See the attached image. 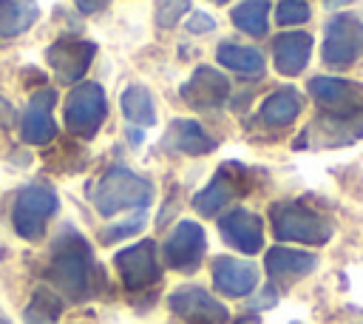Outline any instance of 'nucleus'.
Here are the masks:
<instances>
[{
    "instance_id": "1",
    "label": "nucleus",
    "mask_w": 363,
    "mask_h": 324,
    "mask_svg": "<svg viewBox=\"0 0 363 324\" xmlns=\"http://www.w3.org/2000/svg\"><path fill=\"white\" fill-rule=\"evenodd\" d=\"M45 276L54 284V290H60L71 301H85L99 290V284H105V276L94 261L91 244L71 227H62L54 239L51 264Z\"/></svg>"
},
{
    "instance_id": "2",
    "label": "nucleus",
    "mask_w": 363,
    "mask_h": 324,
    "mask_svg": "<svg viewBox=\"0 0 363 324\" xmlns=\"http://www.w3.org/2000/svg\"><path fill=\"white\" fill-rule=\"evenodd\" d=\"M91 199H94V207L102 216H113V213H119L125 207H145V205H150L153 185L147 179H142L139 173H133L130 168L113 165V168H108L96 179Z\"/></svg>"
},
{
    "instance_id": "3",
    "label": "nucleus",
    "mask_w": 363,
    "mask_h": 324,
    "mask_svg": "<svg viewBox=\"0 0 363 324\" xmlns=\"http://www.w3.org/2000/svg\"><path fill=\"white\" fill-rule=\"evenodd\" d=\"M272 233L281 242H301V244H323L332 239V225L318 210L298 205V202H278L269 210Z\"/></svg>"
},
{
    "instance_id": "4",
    "label": "nucleus",
    "mask_w": 363,
    "mask_h": 324,
    "mask_svg": "<svg viewBox=\"0 0 363 324\" xmlns=\"http://www.w3.org/2000/svg\"><path fill=\"white\" fill-rule=\"evenodd\" d=\"M57 205L60 202H57L54 188H48V185H28V188H23L17 193V199H14V213H11L14 230L23 239H28V242L40 239L45 225H48V219L57 213Z\"/></svg>"
},
{
    "instance_id": "5",
    "label": "nucleus",
    "mask_w": 363,
    "mask_h": 324,
    "mask_svg": "<svg viewBox=\"0 0 363 324\" xmlns=\"http://www.w3.org/2000/svg\"><path fill=\"white\" fill-rule=\"evenodd\" d=\"M309 94L326 117L363 119V85L340 77H312Z\"/></svg>"
},
{
    "instance_id": "6",
    "label": "nucleus",
    "mask_w": 363,
    "mask_h": 324,
    "mask_svg": "<svg viewBox=\"0 0 363 324\" xmlns=\"http://www.w3.org/2000/svg\"><path fill=\"white\" fill-rule=\"evenodd\" d=\"M105 111H108L105 91L96 82H79L65 99V125L71 134L91 139L99 131Z\"/></svg>"
},
{
    "instance_id": "7",
    "label": "nucleus",
    "mask_w": 363,
    "mask_h": 324,
    "mask_svg": "<svg viewBox=\"0 0 363 324\" xmlns=\"http://www.w3.org/2000/svg\"><path fill=\"white\" fill-rule=\"evenodd\" d=\"M363 57V20L337 14L326 26L323 60L329 65H349Z\"/></svg>"
},
{
    "instance_id": "8",
    "label": "nucleus",
    "mask_w": 363,
    "mask_h": 324,
    "mask_svg": "<svg viewBox=\"0 0 363 324\" xmlns=\"http://www.w3.org/2000/svg\"><path fill=\"white\" fill-rule=\"evenodd\" d=\"M244 190H247V168L235 162H224L221 171L213 176V182L193 196V207L201 216H216L227 202H233V196Z\"/></svg>"
},
{
    "instance_id": "9",
    "label": "nucleus",
    "mask_w": 363,
    "mask_h": 324,
    "mask_svg": "<svg viewBox=\"0 0 363 324\" xmlns=\"http://www.w3.org/2000/svg\"><path fill=\"white\" fill-rule=\"evenodd\" d=\"M170 310L187 324H227L230 313L221 301H216L204 287L187 284L170 293Z\"/></svg>"
},
{
    "instance_id": "10",
    "label": "nucleus",
    "mask_w": 363,
    "mask_h": 324,
    "mask_svg": "<svg viewBox=\"0 0 363 324\" xmlns=\"http://www.w3.org/2000/svg\"><path fill=\"white\" fill-rule=\"evenodd\" d=\"M94 54H96V45L94 43L79 40V37H60V40H54L48 45L45 60L54 68L57 80H62V82H79V77L88 71Z\"/></svg>"
},
{
    "instance_id": "11",
    "label": "nucleus",
    "mask_w": 363,
    "mask_h": 324,
    "mask_svg": "<svg viewBox=\"0 0 363 324\" xmlns=\"http://www.w3.org/2000/svg\"><path fill=\"white\" fill-rule=\"evenodd\" d=\"M116 270L122 276V284L128 290H142L153 281H159V261H156V244L150 239H142L113 256Z\"/></svg>"
},
{
    "instance_id": "12",
    "label": "nucleus",
    "mask_w": 363,
    "mask_h": 324,
    "mask_svg": "<svg viewBox=\"0 0 363 324\" xmlns=\"http://www.w3.org/2000/svg\"><path fill=\"white\" fill-rule=\"evenodd\" d=\"M204 247H207V239H204V230L201 225L184 219L173 227V233L167 236L164 242V259L173 270L179 273H190L199 267L201 256H204Z\"/></svg>"
},
{
    "instance_id": "13",
    "label": "nucleus",
    "mask_w": 363,
    "mask_h": 324,
    "mask_svg": "<svg viewBox=\"0 0 363 324\" xmlns=\"http://www.w3.org/2000/svg\"><path fill=\"white\" fill-rule=\"evenodd\" d=\"M227 94H230V82L213 65H199L193 71V77L182 85V99L190 108H196V111H216V108H221Z\"/></svg>"
},
{
    "instance_id": "14",
    "label": "nucleus",
    "mask_w": 363,
    "mask_h": 324,
    "mask_svg": "<svg viewBox=\"0 0 363 324\" xmlns=\"http://www.w3.org/2000/svg\"><path fill=\"white\" fill-rule=\"evenodd\" d=\"M218 230L224 236L227 244L238 247L241 253H258L261 244H264V225H261V216L244 210V207H235L230 213H224L218 219Z\"/></svg>"
},
{
    "instance_id": "15",
    "label": "nucleus",
    "mask_w": 363,
    "mask_h": 324,
    "mask_svg": "<svg viewBox=\"0 0 363 324\" xmlns=\"http://www.w3.org/2000/svg\"><path fill=\"white\" fill-rule=\"evenodd\" d=\"M213 281H216L218 293H224L230 298H241V296L255 290L258 267L252 261H238L233 256H218L213 261Z\"/></svg>"
},
{
    "instance_id": "16",
    "label": "nucleus",
    "mask_w": 363,
    "mask_h": 324,
    "mask_svg": "<svg viewBox=\"0 0 363 324\" xmlns=\"http://www.w3.org/2000/svg\"><path fill=\"white\" fill-rule=\"evenodd\" d=\"M57 102V94L51 88H40L34 91V97L28 99V108L23 114V139L31 145H45L54 139L57 128H54V117L51 108Z\"/></svg>"
},
{
    "instance_id": "17",
    "label": "nucleus",
    "mask_w": 363,
    "mask_h": 324,
    "mask_svg": "<svg viewBox=\"0 0 363 324\" xmlns=\"http://www.w3.org/2000/svg\"><path fill=\"white\" fill-rule=\"evenodd\" d=\"M264 264H267V273L275 281L289 284V281L312 273L318 267V256L315 253H303V250H289V247H269Z\"/></svg>"
},
{
    "instance_id": "18",
    "label": "nucleus",
    "mask_w": 363,
    "mask_h": 324,
    "mask_svg": "<svg viewBox=\"0 0 363 324\" xmlns=\"http://www.w3.org/2000/svg\"><path fill=\"white\" fill-rule=\"evenodd\" d=\"M309 54H312V37L303 31H286V34L275 37V43H272L275 68L286 77L301 74L303 65L309 63Z\"/></svg>"
},
{
    "instance_id": "19",
    "label": "nucleus",
    "mask_w": 363,
    "mask_h": 324,
    "mask_svg": "<svg viewBox=\"0 0 363 324\" xmlns=\"http://www.w3.org/2000/svg\"><path fill=\"white\" fill-rule=\"evenodd\" d=\"M164 148L187 153V156H201L216 148V139L193 119H173L164 136Z\"/></svg>"
},
{
    "instance_id": "20",
    "label": "nucleus",
    "mask_w": 363,
    "mask_h": 324,
    "mask_svg": "<svg viewBox=\"0 0 363 324\" xmlns=\"http://www.w3.org/2000/svg\"><path fill=\"white\" fill-rule=\"evenodd\" d=\"M303 111V97L295 88H281L261 102V119L267 128H286Z\"/></svg>"
},
{
    "instance_id": "21",
    "label": "nucleus",
    "mask_w": 363,
    "mask_h": 324,
    "mask_svg": "<svg viewBox=\"0 0 363 324\" xmlns=\"http://www.w3.org/2000/svg\"><path fill=\"white\" fill-rule=\"evenodd\" d=\"M40 9L34 0H0V37H17L34 26Z\"/></svg>"
},
{
    "instance_id": "22",
    "label": "nucleus",
    "mask_w": 363,
    "mask_h": 324,
    "mask_svg": "<svg viewBox=\"0 0 363 324\" xmlns=\"http://www.w3.org/2000/svg\"><path fill=\"white\" fill-rule=\"evenodd\" d=\"M218 63L244 74V77H258L264 74V57L261 51L250 48V45H238V43H224L218 45Z\"/></svg>"
},
{
    "instance_id": "23",
    "label": "nucleus",
    "mask_w": 363,
    "mask_h": 324,
    "mask_svg": "<svg viewBox=\"0 0 363 324\" xmlns=\"http://www.w3.org/2000/svg\"><path fill=\"white\" fill-rule=\"evenodd\" d=\"M235 28L247 31L250 37H264L269 23V0H244L233 9Z\"/></svg>"
},
{
    "instance_id": "24",
    "label": "nucleus",
    "mask_w": 363,
    "mask_h": 324,
    "mask_svg": "<svg viewBox=\"0 0 363 324\" xmlns=\"http://www.w3.org/2000/svg\"><path fill=\"white\" fill-rule=\"evenodd\" d=\"M62 313V301L51 287H37L28 307H26V324H57Z\"/></svg>"
},
{
    "instance_id": "25",
    "label": "nucleus",
    "mask_w": 363,
    "mask_h": 324,
    "mask_svg": "<svg viewBox=\"0 0 363 324\" xmlns=\"http://www.w3.org/2000/svg\"><path fill=\"white\" fill-rule=\"evenodd\" d=\"M122 111L130 122L136 125H153L156 122V108H153V99L150 94L142 88V85H130L125 88L122 94Z\"/></svg>"
},
{
    "instance_id": "26",
    "label": "nucleus",
    "mask_w": 363,
    "mask_h": 324,
    "mask_svg": "<svg viewBox=\"0 0 363 324\" xmlns=\"http://www.w3.org/2000/svg\"><path fill=\"white\" fill-rule=\"evenodd\" d=\"M190 0H156V23L162 28H173L182 14H187Z\"/></svg>"
},
{
    "instance_id": "27",
    "label": "nucleus",
    "mask_w": 363,
    "mask_h": 324,
    "mask_svg": "<svg viewBox=\"0 0 363 324\" xmlns=\"http://www.w3.org/2000/svg\"><path fill=\"white\" fill-rule=\"evenodd\" d=\"M275 14H278L281 26H298V23L309 20V6L303 0H281Z\"/></svg>"
},
{
    "instance_id": "28",
    "label": "nucleus",
    "mask_w": 363,
    "mask_h": 324,
    "mask_svg": "<svg viewBox=\"0 0 363 324\" xmlns=\"http://www.w3.org/2000/svg\"><path fill=\"white\" fill-rule=\"evenodd\" d=\"M142 225H145V213H136L130 222H122V225H116V227H108V230L102 233V242H116V239H122V236H130V233H136Z\"/></svg>"
},
{
    "instance_id": "29",
    "label": "nucleus",
    "mask_w": 363,
    "mask_h": 324,
    "mask_svg": "<svg viewBox=\"0 0 363 324\" xmlns=\"http://www.w3.org/2000/svg\"><path fill=\"white\" fill-rule=\"evenodd\" d=\"M216 28V20L210 17V14H204V11H193L190 17H187V31L190 34H207V31H213Z\"/></svg>"
},
{
    "instance_id": "30",
    "label": "nucleus",
    "mask_w": 363,
    "mask_h": 324,
    "mask_svg": "<svg viewBox=\"0 0 363 324\" xmlns=\"http://www.w3.org/2000/svg\"><path fill=\"white\" fill-rule=\"evenodd\" d=\"M111 0H74V6L82 11V14H94V11H102Z\"/></svg>"
},
{
    "instance_id": "31",
    "label": "nucleus",
    "mask_w": 363,
    "mask_h": 324,
    "mask_svg": "<svg viewBox=\"0 0 363 324\" xmlns=\"http://www.w3.org/2000/svg\"><path fill=\"white\" fill-rule=\"evenodd\" d=\"M272 304H275V290H272V287H267L264 296H258V298L252 301V307H261V310H264V307H272Z\"/></svg>"
},
{
    "instance_id": "32",
    "label": "nucleus",
    "mask_w": 363,
    "mask_h": 324,
    "mask_svg": "<svg viewBox=\"0 0 363 324\" xmlns=\"http://www.w3.org/2000/svg\"><path fill=\"white\" fill-rule=\"evenodd\" d=\"M235 324H261V321H258V315H247V318H238Z\"/></svg>"
},
{
    "instance_id": "33",
    "label": "nucleus",
    "mask_w": 363,
    "mask_h": 324,
    "mask_svg": "<svg viewBox=\"0 0 363 324\" xmlns=\"http://www.w3.org/2000/svg\"><path fill=\"white\" fill-rule=\"evenodd\" d=\"M346 3H352V0H326L329 9H337V6H346Z\"/></svg>"
},
{
    "instance_id": "34",
    "label": "nucleus",
    "mask_w": 363,
    "mask_h": 324,
    "mask_svg": "<svg viewBox=\"0 0 363 324\" xmlns=\"http://www.w3.org/2000/svg\"><path fill=\"white\" fill-rule=\"evenodd\" d=\"M210 3H216V6H224V3H227V0H210Z\"/></svg>"
},
{
    "instance_id": "35",
    "label": "nucleus",
    "mask_w": 363,
    "mask_h": 324,
    "mask_svg": "<svg viewBox=\"0 0 363 324\" xmlns=\"http://www.w3.org/2000/svg\"><path fill=\"white\" fill-rule=\"evenodd\" d=\"M0 324H9V321H6V315H0Z\"/></svg>"
}]
</instances>
